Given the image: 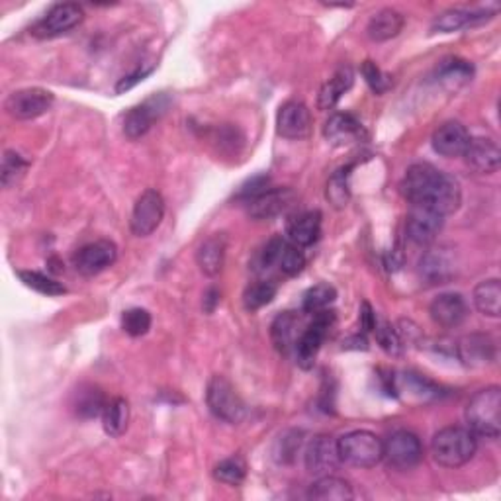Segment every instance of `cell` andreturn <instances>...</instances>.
<instances>
[{
    "label": "cell",
    "instance_id": "35",
    "mask_svg": "<svg viewBox=\"0 0 501 501\" xmlns=\"http://www.w3.org/2000/svg\"><path fill=\"white\" fill-rule=\"evenodd\" d=\"M27 167H30V163H27L20 153L8 149L3 157V167H0V183H3L4 188L16 186V183L20 181L27 171Z\"/></svg>",
    "mask_w": 501,
    "mask_h": 501
},
{
    "label": "cell",
    "instance_id": "8",
    "mask_svg": "<svg viewBox=\"0 0 501 501\" xmlns=\"http://www.w3.org/2000/svg\"><path fill=\"white\" fill-rule=\"evenodd\" d=\"M335 324V314L333 311L321 309L314 316V321H311L309 327L301 333V337L296 341V358L298 364L301 368H311L316 363V356L319 353L321 345H324L325 337L329 333V329L333 327Z\"/></svg>",
    "mask_w": 501,
    "mask_h": 501
},
{
    "label": "cell",
    "instance_id": "3",
    "mask_svg": "<svg viewBox=\"0 0 501 501\" xmlns=\"http://www.w3.org/2000/svg\"><path fill=\"white\" fill-rule=\"evenodd\" d=\"M339 441L341 462L355 468H374L384 457V441L378 434L358 429L343 434Z\"/></svg>",
    "mask_w": 501,
    "mask_h": 501
},
{
    "label": "cell",
    "instance_id": "12",
    "mask_svg": "<svg viewBox=\"0 0 501 501\" xmlns=\"http://www.w3.org/2000/svg\"><path fill=\"white\" fill-rule=\"evenodd\" d=\"M118 259V247L108 239H98L82 245V247L73 254V264L77 272L84 277H97L102 270L110 269Z\"/></svg>",
    "mask_w": 501,
    "mask_h": 501
},
{
    "label": "cell",
    "instance_id": "36",
    "mask_svg": "<svg viewBox=\"0 0 501 501\" xmlns=\"http://www.w3.org/2000/svg\"><path fill=\"white\" fill-rule=\"evenodd\" d=\"M277 285L270 280H261V282H254L247 290H245L243 294V304L249 311H257L261 308H264L267 304L277 298Z\"/></svg>",
    "mask_w": 501,
    "mask_h": 501
},
{
    "label": "cell",
    "instance_id": "39",
    "mask_svg": "<svg viewBox=\"0 0 501 501\" xmlns=\"http://www.w3.org/2000/svg\"><path fill=\"white\" fill-rule=\"evenodd\" d=\"M335 298H337V292L333 286L316 285L304 294V300H301V309L308 311V314H317V311L325 309L327 306L333 304Z\"/></svg>",
    "mask_w": 501,
    "mask_h": 501
},
{
    "label": "cell",
    "instance_id": "4",
    "mask_svg": "<svg viewBox=\"0 0 501 501\" xmlns=\"http://www.w3.org/2000/svg\"><path fill=\"white\" fill-rule=\"evenodd\" d=\"M206 403L217 419L225 423H241L245 413V402L225 376H212L206 387Z\"/></svg>",
    "mask_w": 501,
    "mask_h": 501
},
{
    "label": "cell",
    "instance_id": "41",
    "mask_svg": "<svg viewBox=\"0 0 501 501\" xmlns=\"http://www.w3.org/2000/svg\"><path fill=\"white\" fill-rule=\"evenodd\" d=\"M121 327L131 337L145 335L151 329V314L144 308H131L121 316Z\"/></svg>",
    "mask_w": 501,
    "mask_h": 501
},
{
    "label": "cell",
    "instance_id": "14",
    "mask_svg": "<svg viewBox=\"0 0 501 501\" xmlns=\"http://www.w3.org/2000/svg\"><path fill=\"white\" fill-rule=\"evenodd\" d=\"M444 217L427 206H411L405 220V233L415 245H431L442 230Z\"/></svg>",
    "mask_w": 501,
    "mask_h": 501
},
{
    "label": "cell",
    "instance_id": "23",
    "mask_svg": "<svg viewBox=\"0 0 501 501\" xmlns=\"http://www.w3.org/2000/svg\"><path fill=\"white\" fill-rule=\"evenodd\" d=\"M324 134L333 145L353 144L363 137V124L348 112H337L325 121Z\"/></svg>",
    "mask_w": 501,
    "mask_h": 501
},
{
    "label": "cell",
    "instance_id": "48",
    "mask_svg": "<svg viewBox=\"0 0 501 501\" xmlns=\"http://www.w3.org/2000/svg\"><path fill=\"white\" fill-rule=\"evenodd\" d=\"M217 301H220V294H217V290H214V288L207 290V292H206V298H204L206 309H207V311H214Z\"/></svg>",
    "mask_w": 501,
    "mask_h": 501
},
{
    "label": "cell",
    "instance_id": "32",
    "mask_svg": "<svg viewBox=\"0 0 501 501\" xmlns=\"http://www.w3.org/2000/svg\"><path fill=\"white\" fill-rule=\"evenodd\" d=\"M472 73H474V69H472V65L468 61L450 58V59H444L439 65L437 77L444 84H450V87L455 84V87H458V84H465L468 79H472Z\"/></svg>",
    "mask_w": 501,
    "mask_h": 501
},
{
    "label": "cell",
    "instance_id": "40",
    "mask_svg": "<svg viewBox=\"0 0 501 501\" xmlns=\"http://www.w3.org/2000/svg\"><path fill=\"white\" fill-rule=\"evenodd\" d=\"M327 200L335 207H345L348 202V167L339 168V171L329 178L327 191H325Z\"/></svg>",
    "mask_w": 501,
    "mask_h": 501
},
{
    "label": "cell",
    "instance_id": "16",
    "mask_svg": "<svg viewBox=\"0 0 501 501\" xmlns=\"http://www.w3.org/2000/svg\"><path fill=\"white\" fill-rule=\"evenodd\" d=\"M429 314L437 325L444 329H455L466 321L468 304L462 294L447 292V294H439L431 301Z\"/></svg>",
    "mask_w": 501,
    "mask_h": 501
},
{
    "label": "cell",
    "instance_id": "47",
    "mask_svg": "<svg viewBox=\"0 0 501 501\" xmlns=\"http://www.w3.org/2000/svg\"><path fill=\"white\" fill-rule=\"evenodd\" d=\"M376 321H378V317L374 314L372 306L366 304V301H364L363 308H361V325H363V329L364 331H374Z\"/></svg>",
    "mask_w": 501,
    "mask_h": 501
},
{
    "label": "cell",
    "instance_id": "22",
    "mask_svg": "<svg viewBox=\"0 0 501 501\" xmlns=\"http://www.w3.org/2000/svg\"><path fill=\"white\" fill-rule=\"evenodd\" d=\"M457 355L466 366H486L496 356V345L489 337L472 333L462 337L457 345Z\"/></svg>",
    "mask_w": 501,
    "mask_h": 501
},
{
    "label": "cell",
    "instance_id": "13",
    "mask_svg": "<svg viewBox=\"0 0 501 501\" xmlns=\"http://www.w3.org/2000/svg\"><path fill=\"white\" fill-rule=\"evenodd\" d=\"M306 468L314 476H327L341 465V455H339V441L331 434H317L311 439L304 452Z\"/></svg>",
    "mask_w": 501,
    "mask_h": 501
},
{
    "label": "cell",
    "instance_id": "17",
    "mask_svg": "<svg viewBox=\"0 0 501 501\" xmlns=\"http://www.w3.org/2000/svg\"><path fill=\"white\" fill-rule=\"evenodd\" d=\"M294 202V192L290 188H267L247 202V212L253 220H272Z\"/></svg>",
    "mask_w": 501,
    "mask_h": 501
},
{
    "label": "cell",
    "instance_id": "11",
    "mask_svg": "<svg viewBox=\"0 0 501 501\" xmlns=\"http://www.w3.org/2000/svg\"><path fill=\"white\" fill-rule=\"evenodd\" d=\"M167 108H168V98L165 94H155V97H151L145 102H141L137 106L131 108L124 118L126 137L131 141L144 137L147 131L153 128L155 121L165 114Z\"/></svg>",
    "mask_w": 501,
    "mask_h": 501
},
{
    "label": "cell",
    "instance_id": "45",
    "mask_svg": "<svg viewBox=\"0 0 501 501\" xmlns=\"http://www.w3.org/2000/svg\"><path fill=\"white\" fill-rule=\"evenodd\" d=\"M286 241L282 238H272L267 245H264L261 251V267L262 269H270L272 264H278V259L282 254V249H285Z\"/></svg>",
    "mask_w": 501,
    "mask_h": 501
},
{
    "label": "cell",
    "instance_id": "43",
    "mask_svg": "<svg viewBox=\"0 0 501 501\" xmlns=\"http://www.w3.org/2000/svg\"><path fill=\"white\" fill-rule=\"evenodd\" d=\"M374 333H376L378 343L382 345V348H384L386 353L400 355V351H402V339H400L398 333H395L394 327L387 325L386 321H382V324H378V321H376Z\"/></svg>",
    "mask_w": 501,
    "mask_h": 501
},
{
    "label": "cell",
    "instance_id": "2",
    "mask_svg": "<svg viewBox=\"0 0 501 501\" xmlns=\"http://www.w3.org/2000/svg\"><path fill=\"white\" fill-rule=\"evenodd\" d=\"M468 429L486 439H497L501 434V390L499 386H488L472 395L466 405Z\"/></svg>",
    "mask_w": 501,
    "mask_h": 501
},
{
    "label": "cell",
    "instance_id": "31",
    "mask_svg": "<svg viewBox=\"0 0 501 501\" xmlns=\"http://www.w3.org/2000/svg\"><path fill=\"white\" fill-rule=\"evenodd\" d=\"M129 423V403L124 398H114L102 411V425L110 437H121Z\"/></svg>",
    "mask_w": 501,
    "mask_h": 501
},
{
    "label": "cell",
    "instance_id": "46",
    "mask_svg": "<svg viewBox=\"0 0 501 501\" xmlns=\"http://www.w3.org/2000/svg\"><path fill=\"white\" fill-rule=\"evenodd\" d=\"M149 73H151V69H144V71H137L134 74H129V77H124L118 82L116 92H124V90H129L131 87H136V84L144 81Z\"/></svg>",
    "mask_w": 501,
    "mask_h": 501
},
{
    "label": "cell",
    "instance_id": "44",
    "mask_svg": "<svg viewBox=\"0 0 501 501\" xmlns=\"http://www.w3.org/2000/svg\"><path fill=\"white\" fill-rule=\"evenodd\" d=\"M361 73L368 87H371L372 92L376 94H382L387 87H390V81H387L386 74L380 71V67H378L374 61H364Z\"/></svg>",
    "mask_w": 501,
    "mask_h": 501
},
{
    "label": "cell",
    "instance_id": "9",
    "mask_svg": "<svg viewBox=\"0 0 501 501\" xmlns=\"http://www.w3.org/2000/svg\"><path fill=\"white\" fill-rule=\"evenodd\" d=\"M82 18L84 12L79 4L59 3L51 6V11L32 27V35L40 40H51V37L69 34L82 22Z\"/></svg>",
    "mask_w": 501,
    "mask_h": 501
},
{
    "label": "cell",
    "instance_id": "38",
    "mask_svg": "<svg viewBox=\"0 0 501 501\" xmlns=\"http://www.w3.org/2000/svg\"><path fill=\"white\" fill-rule=\"evenodd\" d=\"M106 398L98 390V387L89 386L87 390H81L77 394V402H74V410L81 415V418H97L106 408Z\"/></svg>",
    "mask_w": 501,
    "mask_h": 501
},
{
    "label": "cell",
    "instance_id": "10",
    "mask_svg": "<svg viewBox=\"0 0 501 501\" xmlns=\"http://www.w3.org/2000/svg\"><path fill=\"white\" fill-rule=\"evenodd\" d=\"M53 94L45 89H22L6 98L4 108L14 120H35L50 112L53 106Z\"/></svg>",
    "mask_w": 501,
    "mask_h": 501
},
{
    "label": "cell",
    "instance_id": "1",
    "mask_svg": "<svg viewBox=\"0 0 501 501\" xmlns=\"http://www.w3.org/2000/svg\"><path fill=\"white\" fill-rule=\"evenodd\" d=\"M478 441L476 434L468 427L450 425L439 433H434L431 441V452L437 465L444 468H460L476 455Z\"/></svg>",
    "mask_w": 501,
    "mask_h": 501
},
{
    "label": "cell",
    "instance_id": "29",
    "mask_svg": "<svg viewBox=\"0 0 501 501\" xmlns=\"http://www.w3.org/2000/svg\"><path fill=\"white\" fill-rule=\"evenodd\" d=\"M474 306L481 316L497 319L501 316V285L497 278L481 280L480 285L474 288Z\"/></svg>",
    "mask_w": 501,
    "mask_h": 501
},
{
    "label": "cell",
    "instance_id": "25",
    "mask_svg": "<svg viewBox=\"0 0 501 501\" xmlns=\"http://www.w3.org/2000/svg\"><path fill=\"white\" fill-rule=\"evenodd\" d=\"M403 24L405 16L402 12L394 11V8H382L371 18V22L366 26V34L372 42H387L403 30Z\"/></svg>",
    "mask_w": 501,
    "mask_h": 501
},
{
    "label": "cell",
    "instance_id": "6",
    "mask_svg": "<svg viewBox=\"0 0 501 501\" xmlns=\"http://www.w3.org/2000/svg\"><path fill=\"white\" fill-rule=\"evenodd\" d=\"M442 171L429 163H415L403 175L402 194L411 206H427L437 191Z\"/></svg>",
    "mask_w": 501,
    "mask_h": 501
},
{
    "label": "cell",
    "instance_id": "24",
    "mask_svg": "<svg viewBox=\"0 0 501 501\" xmlns=\"http://www.w3.org/2000/svg\"><path fill=\"white\" fill-rule=\"evenodd\" d=\"M225 249H228V241L223 235H210V238L200 243V247L196 251V262L206 277H217L222 272L225 262Z\"/></svg>",
    "mask_w": 501,
    "mask_h": 501
},
{
    "label": "cell",
    "instance_id": "20",
    "mask_svg": "<svg viewBox=\"0 0 501 501\" xmlns=\"http://www.w3.org/2000/svg\"><path fill=\"white\" fill-rule=\"evenodd\" d=\"M468 144L470 134L460 121H444L433 134V149L442 157H462Z\"/></svg>",
    "mask_w": 501,
    "mask_h": 501
},
{
    "label": "cell",
    "instance_id": "5",
    "mask_svg": "<svg viewBox=\"0 0 501 501\" xmlns=\"http://www.w3.org/2000/svg\"><path fill=\"white\" fill-rule=\"evenodd\" d=\"M423 458V444L419 437L411 431H394L390 437L384 441V457L386 465L394 470H411Z\"/></svg>",
    "mask_w": 501,
    "mask_h": 501
},
{
    "label": "cell",
    "instance_id": "33",
    "mask_svg": "<svg viewBox=\"0 0 501 501\" xmlns=\"http://www.w3.org/2000/svg\"><path fill=\"white\" fill-rule=\"evenodd\" d=\"M472 24H474V12L452 8V11L442 12L434 18L431 30L439 32V34H450V32H458L462 30V27L472 26Z\"/></svg>",
    "mask_w": 501,
    "mask_h": 501
},
{
    "label": "cell",
    "instance_id": "28",
    "mask_svg": "<svg viewBox=\"0 0 501 501\" xmlns=\"http://www.w3.org/2000/svg\"><path fill=\"white\" fill-rule=\"evenodd\" d=\"M321 233V212L300 214L288 223V238L298 247H309L314 245Z\"/></svg>",
    "mask_w": 501,
    "mask_h": 501
},
{
    "label": "cell",
    "instance_id": "19",
    "mask_svg": "<svg viewBox=\"0 0 501 501\" xmlns=\"http://www.w3.org/2000/svg\"><path fill=\"white\" fill-rule=\"evenodd\" d=\"M457 272L455 257L449 253V249L439 247L431 249L421 257L419 261V274L429 285H444L449 282Z\"/></svg>",
    "mask_w": 501,
    "mask_h": 501
},
{
    "label": "cell",
    "instance_id": "7",
    "mask_svg": "<svg viewBox=\"0 0 501 501\" xmlns=\"http://www.w3.org/2000/svg\"><path fill=\"white\" fill-rule=\"evenodd\" d=\"M165 215V200L155 188H147V191L141 194L134 210H131V220H129V230L136 238H149L153 233L160 222H163Z\"/></svg>",
    "mask_w": 501,
    "mask_h": 501
},
{
    "label": "cell",
    "instance_id": "26",
    "mask_svg": "<svg viewBox=\"0 0 501 501\" xmlns=\"http://www.w3.org/2000/svg\"><path fill=\"white\" fill-rule=\"evenodd\" d=\"M355 82V73L348 65H341L331 77L324 87L319 90V98H317V106L319 110H331L335 104L341 100L343 94L353 87Z\"/></svg>",
    "mask_w": 501,
    "mask_h": 501
},
{
    "label": "cell",
    "instance_id": "15",
    "mask_svg": "<svg viewBox=\"0 0 501 501\" xmlns=\"http://www.w3.org/2000/svg\"><path fill=\"white\" fill-rule=\"evenodd\" d=\"M277 129L286 139H304L311 129V112L304 102L288 100L280 106L277 116Z\"/></svg>",
    "mask_w": 501,
    "mask_h": 501
},
{
    "label": "cell",
    "instance_id": "21",
    "mask_svg": "<svg viewBox=\"0 0 501 501\" xmlns=\"http://www.w3.org/2000/svg\"><path fill=\"white\" fill-rule=\"evenodd\" d=\"M390 380H392V392L405 395V400L429 402L441 395V387L419 374L403 372L400 376L390 378Z\"/></svg>",
    "mask_w": 501,
    "mask_h": 501
},
{
    "label": "cell",
    "instance_id": "30",
    "mask_svg": "<svg viewBox=\"0 0 501 501\" xmlns=\"http://www.w3.org/2000/svg\"><path fill=\"white\" fill-rule=\"evenodd\" d=\"M296 327H298V317L290 311L280 314L270 325V339L272 345L277 347L280 353H290L296 347Z\"/></svg>",
    "mask_w": 501,
    "mask_h": 501
},
{
    "label": "cell",
    "instance_id": "37",
    "mask_svg": "<svg viewBox=\"0 0 501 501\" xmlns=\"http://www.w3.org/2000/svg\"><path fill=\"white\" fill-rule=\"evenodd\" d=\"M214 476L217 481L228 486H239L241 481L247 476V465L241 457H230L217 462L214 468Z\"/></svg>",
    "mask_w": 501,
    "mask_h": 501
},
{
    "label": "cell",
    "instance_id": "34",
    "mask_svg": "<svg viewBox=\"0 0 501 501\" xmlns=\"http://www.w3.org/2000/svg\"><path fill=\"white\" fill-rule=\"evenodd\" d=\"M18 277L24 282L27 288H32L35 292H40L43 296H61L67 292L61 282H58L51 277H47V274L42 272H35V270H20L18 272Z\"/></svg>",
    "mask_w": 501,
    "mask_h": 501
},
{
    "label": "cell",
    "instance_id": "27",
    "mask_svg": "<svg viewBox=\"0 0 501 501\" xmlns=\"http://www.w3.org/2000/svg\"><path fill=\"white\" fill-rule=\"evenodd\" d=\"M308 497L317 501H351L355 497V491L347 480L327 474L319 476V480L311 484Z\"/></svg>",
    "mask_w": 501,
    "mask_h": 501
},
{
    "label": "cell",
    "instance_id": "42",
    "mask_svg": "<svg viewBox=\"0 0 501 501\" xmlns=\"http://www.w3.org/2000/svg\"><path fill=\"white\" fill-rule=\"evenodd\" d=\"M278 267L282 272L288 274V277H296V274H300L306 267L304 251L294 243H286L278 259Z\"/></svg>",
    "mask_w": 501,
    "mask_h": 501
},
{
    "label": "cell",
    "instance_id": "18",
    "mask_svg": "<svg viewBox=\"0 0 501 501\" xmlns=\"http://www.w3.org/2000/svg\"><path fill=\"white\" fill-rule=\"evenodd\" d=\"M462 157L466 159L468 167L481 175L496 173L501 163V151L496 141L489 137H470V144Z\"/></svg>",
    "mask_w": 501,
    "mask_h": 501
}]
</instances>
